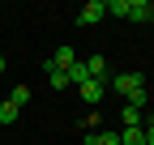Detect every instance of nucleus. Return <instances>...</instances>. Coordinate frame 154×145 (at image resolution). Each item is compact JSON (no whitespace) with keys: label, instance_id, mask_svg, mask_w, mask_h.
Masks as SVG:
<instances>
[{"label":"nucleus","instance_id":"10","mask_svg":"<svg viewBox=\"0 0 154 145\" xmlns=\"http://www.w3.org/2000/svg\"><path fill=\"white\" fill-rule=\"evenodd\" d=\"M43 68H47V85H51V90H64V85H69V72H64V68H51V64H43Z\"/></svg>","mask_w":154,"mask_h":145},{"label":"nucleus","instance_id":"2","mask_svg":"<svg viewBox=\"0 0 154 145\" xmlns=\"http://www.w3.org/2000/svg\"><path fill=\"white\" fill-rule=\"evenodd\" d=\"M124 22H133V26H146V22H154V0H128Z\"/></svg>","mask_w":154,"mask_h":145},{"label":"nucleus","instance_id":"5","mask_svg":"<svg viewBox=\"0 0 154 145\" xmlns=\"http://www.w3.org/2000/svg\"><path fill=\"white\" fill-rule=\"evenodd\" d=\"M77 60H82V56H77V51H73V47H60V51H56V56H51L47 64H51V68H64V72H69V68H73Z\"/></svg>","mask_w":154,"mask_h":145},{"label":"nucleus","instance_id":"13","mask_svg":"<svg viewBox=\"0 0 154 145\" xmlns=\"http://www.w3.org/2000/svg\"><path fill=\"white\" fill-rule=\"evenodd\" d=\"M17 115H22V111H17V107L5 98V102H0V124H17Z\"/></svg>","mask_w":154,"mask_h":145},{"label":"nucleus","instance_id":"3","mask_svg":"<svg viewBox=\"0 0 154 145\" xmlns=\"http://www.w3.org/2000/svg\"><path fill=\"white\" fill-rule=\"evenodd\" d=\"M103 17H107V0H86L77 13V26H99Z\"/></svg>","mask_w":154,"mask_h":145},{"label":"nucleus","instance_id":"14","mask_svg":"<svg viewBox=\"0 0 154 145\" xmlns=\"http://www.w3.org/2000/svg\"><path fill=\"white\" fill-rule=\"evenodd\" d=\"M141 132H146V145H154V115H146V124H141Z\"/></svg>","mask_w":154,"mask_h":145},{"label":"nucleus","instance_id":"7","mask_svg":"<svg viewBox=\"0 0 154 145\" xmlns=\"http://www.w3.org/2000/svg\"><path fill=\"white\" fill-rule=\"evenodd\" d=\"M146 102H150V85H137V90L124 98V107H133V111H146Z\"/></svg>","mask_w":154,"mask_h":145},{"label":"nucleus","instance_id":"11","mask_svg":"<svg viewBox=\"0 0 154 145\" xmlns=\"http://www.w3.org/2000/svg\"><path fill=\"white\" fill-rule=\"evenodd\" d=\"M120 145H146V132L141 128H120Z\"/></svg>","mask_w":154,"mask_h":145},{"label":"nucleus","instance_id":"12","mask_svg":"<svg viewBox=\"0 0 154 145\" xmlns=\"http://www.w3.org/2000/svg\"><path fill=\"white\" fill-rule=\"evenodd\" d=\"M82 81H90V72H86V60H77L69 68V85H82Z\"/></svg>","mask_w":154,"mask_h":145},{"label":"nucleus","instance_id":"4","mask_svg":"<svg viewBox=\"0 0 154 145\" xmlns=\"http://www.w3.org/2000/svg\"><path fill=\"white\" fill-rule=\"evenodd\" d=\"M77 90H82V102H90V107H99L103 102V94H107V81H82V85H77Z\"/></svg>","mask_w":154,"mask_h":145},{"label":"nucleus","instance_id":"15","mask_svg":"<svg viewBox=\"0 0 154 145\" xmlns=\"http://www.w3.org/2000/svg\"><path fill=\"white\" fill-rule=\"evenodd\" d=\"M0 72H5V56H0Z\"/></svg>","mask_w":154,"mask_h":145},{"label":"nucleus","instance_id":"9","mask_svg":"<svg viewBox=\"0 0 154 145\" xmlns=\"http://www.w3.org/2000/svg\"><path fill=\"white\" fill-rule=\"evenodd\" d=\"M9 102L17 107V111H26V107H30V85H13V94H9Z\"/></svg>","mask_w":154,"mask_h":145},{"label":"nucleus","instance_id":"8","mask_svg":"<svg viewBox=\"0 0 154 145\" xmlns=\"http://www.w3.org/2000/svg\"><path fill=\"white\" fill-rule=\"evenodd\" d=\"M86 145H120V132H86Z\"/></svg>","mask_w":154,"mask_h":145},{"label":"nucleus","instance_id":"1","mask_svg":"<svg viewBox=\"0 0 154 145\" xmlns=\"http://www.w3.org/2000/svg\"><path fill=\"white\" fill-rule=\"evenodd\" d=\"M137 85H146L141 72H107V90H116V94H124V98H128Z\"/></svg>","mask_w":154,"mask_h":145},{"label":"nucleus","instance_id":"6","mask_svg":"<svg viewBox=\"0 0 154 145\" xmlns=\"http://www.w3.org/2000/svg\"><path fill=\"white\" fill-rule=\"evenodd\" d=\"M86 72H90L94 81H107V60L99 56V51H94V56H86Z\"/></svg>","mask_w":154,"mask_h":145}]
</instances>
